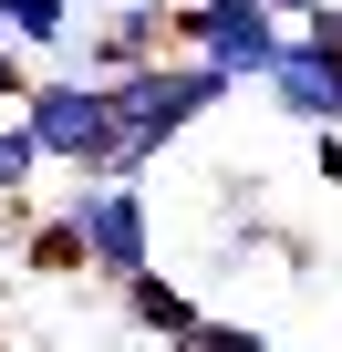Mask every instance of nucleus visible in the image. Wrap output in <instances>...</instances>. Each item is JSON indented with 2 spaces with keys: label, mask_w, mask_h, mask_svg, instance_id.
<instances>
[{
  "label": "nucleus",
  "mask_w": 342,
  "mask_h": 352,
  "mask_svg": "<svg viewBox=\"0 0 342 352\" xmlns=\"http://www.w3.org/2000/svg\"><path fill=\"white\" fill-rule=\"evenodd\" d=\"M63 208L83 218V249H94V280L135 290V280L156 270V218H145V187H114V176H83V187H73Z\"/></svg>",
  "instance_id": "4"
},
{
  "label": "nucleus",
  "mask_w": 342,
  "mask_h": 352,
  "mask_svg": "<svg viewBox=\"0 0 342 352\" xmlns=\"http://www.w3.org/2000/svg\"><path fill=\"white\" fill-rule=\"evenodd\" d=\"M311 176H321V187H342V135H311Z\"/></svg>",
  "instance_id": "13"
},
{
  "label": "nucleus",
  "mask_w": 342,
  "mask_h": 352,
  "mask_svg": "<svg viewBox=\"0 0 342 352\" xmlns=\"http://www.w3.org/2000/svg\"><path fill=\"white\" fill-rule=\"evenodd\" d=\"M21 259H32L42 280H73V270H94V249H83V218H73V208H52V218H32V239H21Z\"/></svg>",
  "instance_id": "9"
},
{
  "label": "nucleus",
  "mask_w": 342,
  "mask_h": 352,
  "mask_svg": "<svg viewBox=\"0 0 342 352\" xmlns=\"http://www.w3.org/2000/svg\"><path fill=\"white\" fill-rule=\"evenodd\" d=\"M42 166H52V155H42V145H32V124L11 114V124H0V208H21V197H32V176H42Z\"/></svg>",
  "instance_id": "10"
},
{
  "label": "nucleus",
  "mask_w": 342,
  "mask_h": 352,
  "mask_svg": "<svg viewBox=\"0 0 342 352\" xmlns=\"http://www.w3.org/2000/svg\"><path fill=\"white\" fill-rule=\"evenodd\" d=\"M280 42H290V21L270 0H177V52L228 73V83H270Z\"/></svg>",
  "instance_id": "2"
},
{
  "label": "nucleus",
  "mask_w": 342,
  "mask_h": 352,
  "mask_svg": "<svg viewBox=\"0 0 342 352\" xmlns=\"http://www.w3.org/2000/svg\"><path fill=\"white\" fill-rule=\"evenodd\" d=\"M0 42L63 52V42H83V21H73V0H0Z\"/></svg>",
  "instance_id": "8"
},
{
  "label": "nucleus",
  "mask_w": 342,
  "mask_h": 352,
  "mask_svg": "<svg viewBox=\"0 0 342 352\" xmlns=\"http://www.w3.org/2000/svg\"><path fill=\"white\" fill-rule=\"evenodd\" d=\"M290 124H311V135H342V52H321L311 32H290L280 42V63H270V83H259Z\"/></svg>",
  "instance_id": "6"
},
{
  "label": "nucleus",
  "mask_w": 342,
  "mask_h": 352,
  "mask_svg": "<svg viewBox=\"0 0 342 352\" xmlns=\"http://www.w3.org/2000/svg\"><path fill=\"white\" fill-rule=\"evenodd\" d=\"M32 83H42V73H32V52H21V42H0V124L32 104Z\"/></svg>",
  "instance_id": "12"
},
{
  "label": "nucleus",
  "mask_w": 342,
  "mask_h": 352,
  "mask_svg": "<svg viewBox=\"0 0 342 352\" xmlns=\"http://www.w3.org/2000/svg\"><path fill=\"white\" fill-rule=\"evenodd\" d=\"M301 32H311V42H321V52H342V0H321V11H311V21H301Z\"/></svg>",
  "instance_id": "14"
},
{
  "label": "nucleus",
  "mask_w": 342,
  "mask_h": 352,
  "mask_svg": "<svg viewBox=\"0 0 342 352\" xmlns=\"http://www.w3.org/2000/svg\"><path fill=\"white\" fill-rule=\"evenodd\" d=\"M270 11H280V21H290V32H301V21H311V11H321V0H270Z\"/></svg>",
  "instance_id": "15"
},
{
  "label": "nucleus",
  "mask_w": 342,
  "mask_h": 352,
  "mask_svg": "<svg viewBox=\"0 0 342 352\" xmlns=\"http://www.w3.org/2000/svg\"><path fill=\"white\" fill-rule=\"evenodd\" d=\"M125 311H135V321H145L156 342H187V331H208V311H197V300H187L177 280H166V270H145V280L125 290Z\"/></svg>",
  "instance_id": "7"
},
{
  "label": "nucleus",
  "mask_w": 342,
  "mask_h": 352,
  "mask_svg": "<svg viewBox=\"0 0 342 352\" xmlns=\"http://www.w3.org/2000/svg\"><path fill=\"white\" fill-rule=\"evenodd\" d=\"M21 124H32V145H42L52 166H73V176H104V166H114V94H104V83L42 73L32 104H21Z\"/></svg>",
  "instance_id": "3"
},
{
  "label": "nucleus",
  "mask_w": 342,
  "mask_h": 352,
  "mask_svg": "<svg viewBox=\"0 0 342 352\" xmlns=\"http://www.w3.org/2000/svg\"><path fill=\"white\" fill-rule=\"evenodd\" d=\"M177 52V0H114V11L83 32V83H114V73H145Z\"/></svg>",
  "instance_id": "5"
},
{
  "label": "nucleus",
  "mask_w": 342,
  "mask_h": 352,
  "mask_svg": "<svg viewBox=\"0 0 342 352\" xmlns=\"http://www.w3.org/2000/svg\"><path fill=\"white\" fill-rule=\"evenodd\" d=\"M104 94H114V166H104V176H114V187H145V166L177 145L187 124H208L239 83L208 73V63H187V52H166V63H145V73H114Z\"/></svg>",
  "instance_id": "1"
},
{
  "label": "nucleus",
  "mask_w": 342,
  "mask_h": 352,
  "mask_svg": "<svg viewBox=\"0 0 342 352\" xmlns=\"http://www.w3.org/2000/svg\"><path fill=\"white\" fill-rule=\"evenodd\" d=\"M166 352H270V331H249V321H208V331L166 342Z\"/></svg>",
  "instance_id": "11"
}]
</instances>
